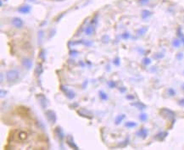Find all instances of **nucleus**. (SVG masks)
<instances>
[{"label":"nucleus","instance_id":"1","mask_svg":"<svg viewBox=\"0 0 184 150\" xmlns=\"http://www.w3.org/2000/svg\"><path fill=\"white\" fill-rule=\"evenodd\" d=\"M6 78L9 82H15L20 78V73L16 70H10L7 72Z\"/></svg>","mask_w":184,"mask_h":150},{"label":"nucleus","instance_id":"2","mask_svg":"<svg viewBox=\"0 0 184 150\" xmlns=\"http://www.w3.org/2000/svg\"><path fill=\"white\" fill-rule=\"evenodd\" d=\"M160 113L164 117H166V119H168V120H174V119H175V113L169 108H162L160 110Z\"/></svg>","mask_w":184,"mask_h":150},{"label":"nucleus","instance_id":"3","mask_svg":"<svg viewBox=\"0 0 184 150\" xmlns=\"http://www.w3.org/2000/svg\"><path fill=\"white\" fill-rule=\"evenodd\" d=\"M45 115L47 117V120L51 123V124H54L56 121H57V116H56V114L53 110H51V109H48L45 112Z\"/></svg>","mask_w":184,"mask_h":150},{"label":"nucleus","instance_id":"4","mask_svg":"<svg viewBox=\"0 0 184 150\" xmlns=\"http://www.w3.org/2000/svg\"><path fill=\"white\" fill-rule=\"evenodd\" d=\"M37 98L38 103H39V104H40V106H41L42 108H47V98H46V97L44 96L43 94H39V95L37 96Z\"/></svg>","mask_w":184,"mask_h":150},{"label":"nucleus","instance_id":"5","mask_svg":"<svg viewBox=\"0 0 184 150\" xmlns=\"http://www.w3.org/2000/svg\"><path fill=\"white\" fill-rule=\"evenodd\" d=\"M61 90H63L65 92V95H66V97H67L69 99H73V98H75V97H76L75 92H73L72 90L68 89L66 87H64V86H61Z\"/></svg>","mask_w":184,"mask_h":150},{"label":"nucleus","instance_id":"6","mask_svg":"<svg viewBox=\"0 0 184 150\" xmlns=\"http://www.w3.org/2000/svg\"><path fill=\"white\" fill-rule=\"evenodd\" d=\"M12 25L15 27V28H18V29H20L23 27L24 22L23 20L19 17H15L12 20Z\"/></svg>","mask_w":184,"mask_h":150},{"label":"nucleus","instance_id":"7","mask_svg":"<svg viewBox=\"0 0 184 150\" xmlns=\"http://www.w3.org/2000/svg\"><path fill=\"white\" fill-rule=\"evenodd\" d=\"M78 114H80L81 116H83V117H86L88 119H92L93 118V114L88 110V109H85V108H82L78 111Z\"/></svg>","mask_w":184,"mask_h":150},{"label":"nucleus","instance_id":"8","mask_svg":"<svg viewBox=\"0 0 184 150\" xmlns=\"http://www.w3.org/2000/svg\"><path fill=\"white\" fill-rule=\"evenodd\" d=\"M66 143L67 144L72 148V149H74L76 150H78L79 149V148H78V146H77V144L74 143V140H73V138L71 137V136H68L67 137V139H66Z\"/></svg>","mask_w":184,"mask_h":150},{"label":"nucleus","instance_id":"9","mask_svg":"<svg viewBox=\"0 0 184 150\" xmlns=\"http://www.w3.org/2000/svg\"><path fill=\"white\" fill-rule=\"evenodd\" d=\"M31 6L27 5V4H25V5H22V6L20 7V8L18 9V11L20 13H21V14H28V13L31 11Z\"/></svg>","mask_w":184,"mask_h":150},{"label":"nucleus","instance_id":"10","mask_svg":"<svg viewBox=\"0 0 184 150\" xmlns=\"http://www.w3.org/2000/svg\"><path fill=\"white\" fill-rule=\"evenodd\" d=\"M22 65H23V66L26 69L30 70L32 67V62L28 58H24L23 60H22Z\"/></svg>","mask_w":184,"mask_h":150},{"label":"nucleus","instance_id":"11","mask_svg":"<svg viewBox=\"0 0 184 150\" xmlns=\"http://www.w3.org/2000/svg\"><path fill=\"white\" fill-rule=\"evenodd\" d=\"M55 134L57 135V137L59 138V140H63L64 138H65V134H64V132L62 131V129L60 128V127H56V129H55Z\"/></svg>","mask_w":184,"mask_h":150},{"label":"nucleus","instance_id":"12","mask_svg":"<svg viewBox=\"0 0 184 150\" xmlns=\"http://www.w3.org/2000/svg\"><path fill=\"white\" fill-rule=\"evenodd\" d=\"M94 32V26L93 25H89L86 27L85 29V34L88 35V36H91L93 33Z\"/></svg>","mask_w":184,"mask_h":150},{"label":"nucleus","instance_id":"13","mask_svg":"<svg viewBox=\"0 0 184 150\" xmlns=\"http://www.w3.org/2000/svg\"><path fill=\"white\" fill-rule=\"evenodd\" d=\"M137 135L138 137L145 138L147 136H148V130L145 129V128H142V129H140L138 132H137Z\"/></svg>","mask_w":184,"mask_h":150},{"label":"nucleus","instance_id":"14","mask_svg":"<svg viewBox=\"0 0 184 150\" xmlns=\"http://www.w3.org/2000/svg\"><path fill=\"white\" fill-rule=\"evenodd\" d=\"M167 135H168L167 132H160V133H158V134L155 136L154 138L157 139V140H159V141H162V140H164V139L166 138Z\"/></svg>","mask_w":184,"mask_h":150},{"label":"nucleus","instance_id":"15","mask_svg":"<svg viewBox=\"0 0 184 150\" xmlns=\"http://www.w3.org/2000/svg\"><path fill=\"white\" fill-rule=\"evenodd\" d=\"M18 138H19V139H20V141H25L26 138H28V135H27L26 132H20L19 134H18Z\"/></svg>","mask_w":184,"mask_h":150},{"label":"nucleus","instance_id":"16","mask_svg":"<svg viewBox=\"0 0 184 150\" xmlns=\"http://www.w3.org/2000/svg\"><path fill=\"white\" fill-rule=\"evenodd\" d=\"M141 15H142V18L143 19V20H146V19H148V17L151 15V12L145 9V10H142Z\"/></svg>","mask_w":184,"mask_h":150},{"label":"nucleus","instance_id":"17","mask_svg":"<svg viewBox=\"0 0 184 150\" xmlns=\"http://www.w3.org/2000/svg\"><path fill=\"white\" fill-rule=\"evenodd\" d=\"M125 117H126V115H125V114H120V115H118V116L115 118V123L116 125H119L120 123H121V121H122V120H124Z\"/></svg>","mask_w":184,"mask_h":150},{"label":"nucleus","instance_id":"18","mask_svg":"<svg viewBox=\"0 0 184 150\" xmlns=\"http://www.w3.org/2000/svg\"><path fill=\"white\" fill-rule=\"evenodd\" d=\"M132 106H135L136 108H137L138 109H144L146 108V106L144 104H142V103H131Z\"/></svg>","mask_w":184,"mask_h":150},{"label":"nucleus","instance_id":"19","mask_svg":"<svg viewBox=\"0 0 184 150\" xmlns=\"http://www.w3.org/2000/svg\"><path fill=\"white\" fill-rule=\"evenodd\" d=\"M99 97H100V98L102 100H107V99H108L107 94L105 92H104L103 91H100V92H99Z\"/></svg>","mask_w":184,"mask_h":150},{"label":"nucleus","instance_id":"20","mask_svg":"<svg viewBox=\"0 0 184 150\" xmlns=\"http://www.w3.org/2000/svg\"><path fill=\"white\" fill-rule=\"evenodd\" d=\"M172 45H173V47H175V48H179L180 45H181V41L178 40V39H174L173 42H172Z\"/></svg>","mask_w":184,"mask_h":150},{"label":"nucleus","instance_id":"21","mask_svg":"<svg viewBox=\"0 0 184 150\" xmlns=\"http://www.w3.org/2000/svg\"><path fill=\"white\" fill-rule=\"evenodd\" d=\"M147 30H148L147 27H142V28H140L139 30L137 31V34L138 35H143L144 33H146Z\"/></svg>","mask_w":184,"mask_h":150},{"label":"nucleus","instance_id":"22","mask_svg":"<svg viewBox=\"0 0 184 150\" xmlns=\"http://www.w3.org/2000/svg\"><path fill=\"white\" fill-rule=\"evenodd\" d=\"M137 126V124L135 122H132V121H128L126 123V126L128 127V128H132V127H135Z\"/></svg>","mask_w":184,"mask_h":150},{"label":"nucleus","instance_id":"23","mask_svg":"<svg viewBox=\"0 0 184 150\" xmlns=\"http://www.w3.org/2000/svg\"><path fill=\"white\" fill-rule=\"evenodd\" d=\"M42 37H43V31H41L38 32V43L41 44L42 41Z\"/></svg>","mask_w":184,"mask_h":150},{"label":"nucleus","instance_id":"24","mask_svg":"<svg viewBox=\"0 0 184 150\" xmlns=\"http://www.w3.org/2000/svg\"><path fill=\"white\" fill-rule=\"evenodd\" d=\"M37 73L38 76H40L42 73V67L41 64H39V65L37 66Z\"/></svg>","mask_w":184,"mask_h":150},{"label":"nucleus","instance_id":"25","mask_svg":"<svg viewBox=\"0 0 184 150\" xmlns=\"http://www.w3.org/2000/svg\"><path fill=\"white\" fill-rule=\"evenodd\" d=\"M139 119L142 120V121H145V120H147L148 119V115L146 114H140V116H139Z\"/></svg>","mask_w":184,"mask_h":150},{"label":"nucleus","instance_id":"26","mask_svg":"<svg viewBox=\"0 0 184 150\" xmlns=\"http://www.w3.org/2000/svg\"><path fill=\"white\" fill-rule=\"evenodd\" d=\"M142 63H143V65H145V66H148L149 65L150 63H151V60H149L148 58H144L143 60H142Z\"/></svg>","mask_w":184,"mask_h":150},{"label":"nucleus","instance_id":"27","mask_svg":"<svg viewBox=\"0 0 184 150\" xmlns=\"http://www.w3.org/2000/svg\"><path fill=\"white\" fill-rule=\"evenodd\" d=\"M121 36H122L123 39L126 40V39H128V38L130 37V34H129L128 32H125V33H123V34L121 35Z\"/></svg>","mask_w":184,"mask_h":150},{"label":"nucleus","instance_id":"28","mask_svg":"<svg viewBox=\"0 0 184 150\" xmlns=\"http://www.w3.org/2000/svg\"><path fill=\"white\" fill-rule=\"evenodd\" d=\"M168 93H169V95H171V96H174L175 94H176V92L174 89H172V88H169L168 89Z\"/></svg>","mask_w":184,"mask_h":150},{"label":"nucleus","instance_id":"29","mask_svg":"<svg viewBox=\"0 0 184 150\" xmlns=\"http://www.w3.org/2000/svg\"><path fill=\"white\" fill-rule=\"evenodd\" d=\"M108 85H109V87H110V88H114V87H115V82H113V81H110V82H108Z\"/></svg>","mask_w":184,"mask_h":150},{"label":"nucleus","instance_id":"30","mask_svg":"<svg viewBox=\"0 0 184 150\" xmlns=\"http://www.w3.org/2000/svg\"><path fill=\"white\" fill-rule=\"evenodd\" d=\"M102 40H103V42H104V43H107V42H109V40H110V38H109V36H104L102 37Z\"/></svg>","mask_w":184,"mask_h":150},{"label":"nucleus","instance_id":"31","mask_svg":"<svg viewBox=\"0 0 184 150\" xmlns=\"http://www.w3.org/2000/svg\"><path fill=\"white\" fill-rule=\"evenodd\" d=\"M113 63H114V65H115V66H120V59H119V58H115V60L113 61Z\"/></svg>","mask_w":184,"mask_h":150},{"label":"nucleus","instance_id":"32","mask_svg":"<svg viewBox=\"0 0 184 150\" xmlns=\"http://www.w3.org/2000/svg\"><path fill=\"white\" fill-rule=\"evenodd\" d=\"M83 44L86 45L87 47H90V46L92 45V42H88V41H85V40H83Z\"/></svg>","mask_w":184,"mask_h":150},{"label":"nucleus","instance_id":"33","mask_svg":"<svg viewBox=\"0 0 184 150\" xmlns=\"http://www.w3.org/2000/svg\"><path fill=\"white\" fill-rule=\"evenodd\" d=\"M149 0H139V4H147Z\"/></svg>","mask_w":184,"mask_h":150},{"label":"nucleus","instance_id":"34","mask_svg":"<svg viewBox=\"0 0 184 150\" xmlns=\"http://www.w3.org/2000/svg\"><path fill=\"white\" fill-rule=\"evenodd\" d=\"M70 53H71L70 54H71V56H77V54H78V52H77V51H75V50H72V51H71Z\"/></svg>","mask_w":184,"mask_h":150},{"label":"nucleus","instance_id":"35","mask_svg":"<svg viewBox=\"0 0 184 150\" xmlns=\"http://www.w3.org/2000/svg\"><path fill=\"white\" fill-rule=\"evenodd\" d=\"M6 93H7V92H6V91L1 90V98H3L4 96H5Z\"/></svg>","mask_w":184,"mask_h":150},{"label":"nucleus","instance_id":"36","mask_svg":"<svg viewBox=\"0 0 184 150\" xmlns=\"http://www.w3.org/2000/svg\"><path fill=\"white\" fill-rule=\"evenodd\" d=\"M164 57V54H157L156 56H155V58H157V59H160V58H163Z\"/></svg>","mask_w":184,"mask_h":150},{"label":"nucleus","instance_id":"37","mask_svg":"<svg viewBox=\"0 0 184 150\" xmlns=\"http://www.w3.org/2000/svg\"><path fill=\"white\" fill-rule=\"evenodd\" d=\"M179 104H180L181 106H184V99L180 100V101H179Z\"/></svg>","mask_w":184,"mask_h":150},{"label":"nucleus","instance_id":"38","mask_svg":"<svg viewBox=\"0 0 184 150\" xmlns=\"http://www.w3.org/2000/svg\"><path fill=\"white\" fill-rule=\"evenodd\" d=\"M126 98H129V99H133V98H134V97L133 96H127Z\"/></svg>","mask_w":184,"mask_h":150},{"label":"nucleus","instance_id":"39","mask_svg":"<svg viewBox=\"0 0 184 150\" xmlns=\"http://www.w3.org/2000/svg\"><path fill=\"white\" fill-rule=\"evenodd\" d=\"M79 64H80V65L82 66V67H84V66H85V65L83 64V62H82V61H80V62H79Z\"/></svg>","mask_w":184,"mask_h":150},{"label":"nucleus","instance_id":"40","mask_svg":"<svg viewBox=\"0 0 184 150\" xmlns=\"http://www.w3.org/2000/svg\"><path fill=\"white\" fill-rule=\"evenodd\" d=\"M182 42H183L184 43V37H183V36H182Z\"/></svg>","mask_w":184,"mask_h":150},{"label":"nucleus","instance_id":"41","mask_svg":"<svg viewBox=\"0 0 184 150\" xmlns=\"http://www.w3.org/2000/svg\"><path fill=\"white\" fill-rule=\"evenodd\" d=\"M30 2H32V3H34V2H36V0H29Z\"/></svg>","mask_w":184,"mask_h":150},{"label":"nucleus","instance_id":"42","mask_svg":"<svg viewBox=\"0 0 184 150\" xmlns=\"http://www.w3.org/2000/svg\"><path fill=\"white\" fill-rule=\"evenodd\" d=\"M55 1H61V0H55Z\"/></svg>","mask_w":184,"mask_h":150},{"label":"nucleus","instance_id":"43","mask_svg":"<svg viewBox=\"0 0 184 150\" xmlns=\"http://www.w3.org/2000/svg\"><path fill=\"white\" fill-rule=\"evenodd\" d=\"M183 90H184V85H183Z\"/></svg>","mask_w":184,"mask_h":150},{"label":"nucleus","instance_id":"44","mask_svg":"<svg viewBox=\"0 0 184 150\" xmlns=\"http://www.w3.org/2000/svg\"><path fill=\"white\" fill-rule=\"evenodd\" d=\"M5 1H7V0H5Z\"/></svg>","mask_w":184,"mask_h":150}]
</instances>
